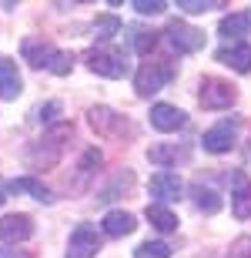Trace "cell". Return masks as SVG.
I'll use <instances>...</instances> for the list:
<instances>
[{"label": "cell", "mask_w": 251, "mask_h": 258, "mask_svg": "<svg viewBox=\"0 0 251 258\" xmlns=\"http://www.w3.org/2000/svg\"><path fill=\"white\" fill-rule=\"evenodd\" d=\"M171 77H174V67L171 64L151 60V64H144L134 74V87H137V94H141V97H151V94H157V91H161Z\"/></svg>", "instance_id": "6da1fadb"}, {"label": "cell", "mask_w": 251, "mask_h": 258, "mask_svg": "<svg viewBox=\"0 0 251 258\" xmlns=\"http://www.w3.org/2000/svg\"><path fill=\"white\" fill-rule=\"evenodd\" d=\"M234 97H238V91H234L228 81H218V77H204L201 81L198 101H201V107H208V111H224V107H231Z\"/></svg>", "instance_id": "7a4b0ae2"}, {"label": "cell", "mask_w": 251, "mask_h": 258, "mask_svg": "<svg viewBox=\"0 0 251 258\" xmlns=\"http://www.w3.org/2000/svg\"><path fill=\"white\" fill-rule=\"evenodd\" d=\"M91 127L97 134H104V138H124V134H131V124L124 121V114H117L111 107H94L91 111Z\"/></svg>", "instance_id": "3957f363"}, {"label": "cell", "mask_w": 251, "mask_h": 258, "mask_svg": "<svg viewBox=\"0 0 251 258\" xmlns=\"http://www.w3.org/2000/svg\"><path fill=\"white\" fill-rule=\"evenodd\" d=\"M234 138H238V124H234V121H221V124H214V127L204 131L201 144H204V151L224 154V151H231V148H234Z\"/></svg>", "instance_id": "277c9868"}, {"label": "cell", "mask_w": 251, "mask_h": 258, "mask_svg": "<svg viewBox=\"0 0 251 258\" xmlns=\"http://www.w3.org/2000/svg\"><path fill=\"white\" fill-rule=\"evenodd\" d=\"M168 37H171V44L178 50H201L204 47V30L191 27V24H184V20H171L168 24Z\"/></svg>", "instance_id": "5b68a950"}, {"label": "cell", "mask_w": 251, "mask_h": 258, "mask_svg": "<svg viewBox=\"0 0 251 258\" xmlns=\"http://www.w3.org/2000/svg\"><path fill=\"white\" fill-rule=\"evenodd\" d=\"M87 67L101 77H121L124 74V60H121L117 50H101V47L87 50Z\"/></svg>", "instance_id": "8992f818"}, {"label": "cell", "mask_w": 251, "mask_h": 258, "mask_svg": "<svg viewBox=\"0 0 251 258\" xmlns=\"http://www.w3.org/2000/svg\"><path fill=\"white\" fill-rule=\"evenodd\" d=\"M101 241H97V231L91 225H77L74 235H70V248H67V258H94Z\"/></svg>", "instance_id": "52a82bcc"}, {"label": "cell", "mask_w": 251, "mask_h": 258, "mask_svg": "<svg viewBox=\"0 0 251 258\" xmlns=\"http://www.w3.org/2000/svg\"><path fill=\"white\" fill-rule=\"evenodd\" d=\"M231 211L234 218H251V178L244 171H234V191H231Z\"/></svg>", "instance_id": "ba28073f"}, {"label": "cell", "mask_w": 251, "mask_h": 258, "mask_svg": "<svg viewBox=\"0 0 251 258\" xmlns=\"http://www.w3.org/2000/svg\"><path fill=\"white\" fill-rule=\"evenodd\" d=\"M34 235L30 215H7L0 218V241H27Z\"/></svg>", "instance_id": "9c48e42d"}, {"label": "cell", "mask_w": 251, "mask_h": 258, "mask_svg": "<svg viewBox=\"0 0 251 258\" xmlns=\"http://www.w3.org/2000/svg\"><path fill=\"white\" fill-rule=\"evenodd\" d=\"M181 191H184V181L174 171H157L154 178H151V195H154L157 201H178Z\"/></svg>", "instance_id": "30bf717a"}, {"label": "cell", "mask_w": 251, "mask_h": 258, "mask_svg": "<svg viewBox=\"0 0 251 258\" xmlns=\"http://www.w3.org/2000/svg\"><path fill=\"white\" fill-rule=\"evenodd\" d=\"M151 124H154L157 131H178V127L188 124V114L174 104H154L151 107Z\"/></svg>", "instance_id": "8fae6325"}, {"label": "cell", "mask_w": 251, "mask_h": 258, "mask_svg": "<svg viewBox=\"0 0 251 258\" xmlns=\"http://www.w3.org/2000/svg\"><path fill=\"white\" fill-rule=\"evenodd\" d=\"M214 57L221 60L224 67H231V71H238V74H248L251 71V47L248 44H234V47H221Z\"/></svg>", "instance_id": "7c38bea8"}, {"label": "cell", "mask_w": 251, "mask_h": 258, "mask_svg": "<svg viewBox=\"0 0 251 258\" xmlns=\"http://www.w3.org/2000/svg\"><path fill=\"white\" fill-rule=\"evenodd\" d=\"M101 228H104V235H111V238H124V235H131V231L137 228V221L131 211H107L104 221H101Z\"/></svg>", "instance_id": "4fadbf2b"}, {"label": "cell", "mask_w": 251, "mask_h": 258, "mask_svg": "<svg viewBox=\"0 0 251 258\" xmlns=\"http://www.w3.org/2000/svg\"><path fill=\"white\" fill-rule=\"evenodd\" d=\"M20 94V74H17V64L7 57H0V97L4 101H14Z\"/></svg>", "instance_id": "5bb4252c"}, {"label": "cell", "mask_w": 251, "mask_h": 258, "mask_svg": "<svg viewBox=\"0 0 251 258\" xmlns=\"http://www.w3.org/2000/svg\"><path fill=\"white\" fill-rule=\"evenodd\" d=\"M54 54L57 50L50 47V44H44V40H24V57L30 60V67H50Z\"/></svg>", "instance_id": "9a60e30c"}, {"label": "cell", "mask_w": 251, "mask_h": 258, "mask_svg": "<svg viewBox=\"0 0 251 258\" xmlns=\"http://www.w3.org/2000/svg\"><path fill=\"white\" fill-rule=\"evenodd\" d=\"M218 30H221L224 37H234V40H241L244 34L251 30V14H228V17H221V24H218Z\"/></svg>", "instance_id": "2e32d148"}, {"label": "cell", "mask_w": 251, "mask_h": 258, "mask_svg": "<svg viewBox=\"0 0 251 258\" xmlns=\"http://www.w3.org/2000/svg\"><path fill=\"white\" fill-rule=\"evenodd\" d=\"M144 218L151 221L157 231H174V228H178V218H174V211L164 208V205H147Z\"/></svg>", "instance_id": "e0dca14e"}, {"label": "cell", "mask_w": 251, "mask_h": 258, "mask_svg": "<svg viewBox=\"0 0 251 258\" xmlns=\"http://www.w3.org/2000/svg\"><path fill=\"white\" fill-rule=\"evenodd\" d=\"M194 205L201 211H208V215H214V211H221V195L204 188V184H194Z\"/></svg>", "instance_id": "ac0fdd59"}, {"label": "cell", "mask_w": 251, "mask_h": 258, "mask_svg": "<svg viewBox=\"0 0 251 258\" xmlns=\"http://www.w3.org/2000/svg\"><path fill=\"white\" fill-rule=\"evenodd\" d=\"M10 191H27L30 198H37V201H50V191L37 178H14V181H10Z\"/></svg>", "instance_id": "d6986e66"}, {"label": "cell", "mask_w": 251, "mask_h": 258, "mask_svg": "<svg viewBox=\"0 0 251 258\" xmlns=\"http://www.w3.org/2000/svg\"><path fill=\"white\" fill-rule=\"evenodd\" d=\"M131 44H134L137 54H151V50H154V44H157V34H154V30L134 27V30H131Z\"/></svg>", "instance_id": "ffe728a7"}, {"label": "cell", "mask_w": 251, "mask_h": 258, "mask_svg": "<svg viewBox=\"0 0 251 258\" xmlns=\"http://www.w3.org/2000/svg\"><path fill=\"white\" fill-rule=\"evenodd\" d=\"M117 30H121V20H117L114 14H104V17H97V20H94V34H97L101 40L114 37Z\"/></svg>", "instance_id": "44dd1931"}, {"label": "cell", "mask_w": 251, "mask_h": 258, "mask_svg": "<svg viewBox=\"0 0 251 258\" xmlns=\"http://www.w3.org/2000/svg\"><path fill=\"white\" fill-rule=\"evenodd\" d=\"M147 158L154 164H161V168H171L174 161H178V148H168V144H154L151 151H147Z\"/></svg>", "instance_id": "7402d4cb"}, {"label": "cell", "mask_w": 251, "mask_h": 258, "mask_svg": "<svg viewBox=\"0 0 251 258\" xmlns=\"http://www.w3.org/2000/svg\"><path fill=\"white\" fill-rule=\"evenodd\" d=\"M134 258H171V248L164 241H144V245H137Z\"/></svg>", "instance_id": "603a6c76"}, {"label": "cell", "mask_w": 251, "mask_h": 258, "mask_svg": "<svg viewBox=\"0 0 251 258\" xmlns=\"http://www.w3.org/2000/svg\"><path fill=\"white\" fill-rule=\"evenodd\" d=\"M178 7L184 14H208L211 7H221V4L218 0H178Z\"/></svg>", "instance_id": "cb8c5ba5"}, {"label": "cell", "mask_w": 251, "mask_h": 258, "mask_svg": "<svg viewBox=\"0 0 251 258\" xmlns=\"http://www.w3.org/2000/svg\"><path fill=\"white\" fill-rule=\"evenodd\" d=\"M70 67H74V57H70V54H60V50H57L47 71H54V74H70Z\"/></svg>", "instance_id": "d4e9b609"}, {"label": "cell", "mask_w": 251, "mask_h": 258, "mask_svg": "<svg viewBox=\"0 0 251 258\" xmlns=\"http://www.w3.org/2000/svg\"><path fill=\"white\" fill-rule=\"evenodd\" d=\"M94 168H101V151L91 148V151H84V158H80V174H94Z\"/></svg>", "instance_id": "484cf974"}, {"label": "cell", "mask_w": 251, "mask_h": 258, "mask_svg": "<svg viewBox=\"0 0 251 258\" xmlns=\"http://www.w3.org/2000/svg\"><path fill=\"white\" fill-rule=\"evenodd\" d=\"M164 0H134V10L137 14H164Z\"/></svg>", "instance_id": "4316f807"}, {"label": "cell", "mask_w": 251, "mask_h": 258, "mask_svg": "<svg viewBox=\"0 0 251 258\" xmlns=\"http://www.w3.org/2000/svg\"><path fill=\"white\" fill-rule=\"evenodd\" d=\"M231 258H251V235H248V238H238V241H234Z\"/></svg>", "instance_id": "83f0119b"}, {"label": "cell", "mask_w": 251, "mask_h": 258, "mask_svg": "<svg viewBox=\"0 0 251 258\" xmlns=\"http://www.w3.org/2000/svg\"><path fill=\"white\" fill-rule=\"evenodd\" d=\"M60 111V104H47V107H40V121H50V117Z\"/></svg>", "instance_id": "f1b7e54d"}, {"label": "cell", "mask_w": 251, "mask_h": 258, "mask_svg": "<svg viewBox=\"0 0 251 258\" xmlns=\"http://www.w3.org/2000/svg\"><path fill=\"white\" fill-rule=\"evenodd\" d=\"M0 258H30V255H17V251H10V248H0Z\"/></svg>", "instance_id": "f546056e"}, {"label": "cell", "mask_w": 251, "mask_h": 258, "mask_svg": "<svg viewBox=\"0 0 251 258\" xmlns=\"http://www.w3.org/2000/svg\"><path fill=\"white\" fill-rule=\"evenodd\" d=\"M4 198H7V195H4V184H0V205H4Z\"/></svg>", "instance_id": "4dcf8cb0"}]
</instances>
